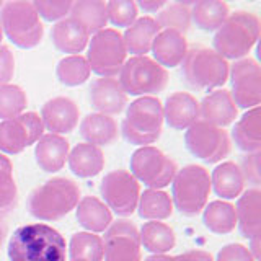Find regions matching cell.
<instances>
[{
	"instance_id": "8d00e7d4",
	"label": "cell",
	"mask_w": 261,
	"mask_h": 261,
	"mask_svg": "<svg viewBox=\"0 0 261 261\" xmlns=\"http://www.w3.org/2000/svg\"><path fill=\"white\" fill-rule=\"evenodd\" d=\"M90 65L84 56H67L59 61L56 67V77L65 87L84 85L90 79Z\"/></svg>"
},
{
	"instance_id": "8fae6325",
	"label": "cell",
	"mask_w": 261,
	"mask_h": 261,
	"mask_svg": "<svg viewBox=\"0 0 261 261\" xmlns=\"http://www.w3.org/2000/svg\"><path fill=\"white\" fill-rule=\"evenodd\" d=\"M185 144L196 159L206 163L222 162L232 150V141L227 130L201 119L186 129Z\"/></svg>"
},
{
	"instance_id": "f1b7e54d",
	"label": "cell",
	"mask_w": 261,
	"mask_h": 261,
	"mask_svg": "<svg viewBox=\"0 0 261 261\" xmlns=\"http://www.w3.org/2000/svg\"><path fill=\"white\" fill-rule=\"evenodd\" d=\"M211 190L224 199H235L245 190V178L240 167L233 162H222L211 175Z\"/></svg>"
},
{
	"instance_id": "ab89813d",
	"label": "cell",
	"mask_w": 261,
	"mask_h": 261,
	"mask_svg": "<svg viewBox=\"0 0 261 261\" xmlns=\"http://www.w3.org/2000/svg\"><path fill=\"white\" fill-rule=\"evenodd\" d=\"M106 12H108V21L114 27L129 28L137 20L139 8L133 0H111L106 2Z\"/></svg>"
},
{
	"instance_id": "60d3db41",
	"label": "cell",
	"mask_w": 261,
	"mask_h": 261,
	"mask_svg": "<svg viewBox=\"0 0 261 261\" xmlns=\"http://www.w3.org/2000/svg\"><path fill=\"white\" fill-rule=\"evenodd\" d=\"M72 4V0H35L33 2L39 18L43 16L46 21H61L67 18Z\"/></svg>"
},
{
	"instance_id": "d590c367",
	"label": "cell",
	"mask_w": 261,
	"mask_h": 261,
	"mask_svg": "<svg viewBox=\"0 0 261 261\" xmlns=\"http://www.w3.org/2000/svg\"><path fill=\"white\" fill-rule=\"evenodd\" d=\"M191 7H193L191 2L167 4L157 13L155 21H157L160 30H170L179 33V35H186L191 27Z\"/></svg>"
},
{
	"instance_id": "f5cc1de1",
	"label": "cell",
	"mask_w": 261,
	"mask_h": 261,
	"mask_svg": "<svg viewBox=\"0 0 261 261\" xmlns=\"http://www.w3.org/2000/svg\"><path fill=\"white\" fill-rule=\"evenodd\" d=\"M70 261H79V259H70Z\"/></svg>"
},
{
	"instance_id": "8992f818",
	"label": "cell",
	"mask_w": 261,
	"mask_h": 261,
	"mask_svg": "<svg viewBox=\"0 0 261 261\" xmlns=\"http://www.w3.org/2000/svg\"><path fill=\"white\" fill-rule=\"evenodd\" d=\"M0 27L5 36L21 49L36 47L44 36V27L35 5L27 0L5 2L0 10Z\"/></svg>"
},
{
	"instance_id": "836d02e7",
	"label": "cell",
	"mask_w": 261,
	"mask_h": 261,
	"mask_svg": "<svg viewBox=\"0 0 261 261\" xmlns=\"http://www.w3.org/2000/svg\"><path fill=\"white\" fill-rule=\"evenodd\" d=\"M230 15V8L220 0H201L191 7V21L202 31H217Z\"/></svg>"
},
{
	"instance_id": "7dc6e473",
	"label": "cell",
	"mask_w": 261,
	"mask_h": 261,
	"mask_svg": "<svg viewBox=\"0 0 261 261\" xmlns=\"http://www.w3.org/2000/svg\"><path fill=\"white\" fill-rule=\"evenodd\" d=\"M250 253L253 255V258H255V261H258L259 259V235L258 237H255V239H251L250 240Z\"/></svg>"
},
{
	"instance_id": "f546056e",
	"label": "cell",
	"mask_w": 261,
	"mask_h": 261,
	"mask_svg": "<svg viewBox=\"0 0 261 261\" xmlns=\"http://www.w3.org/2000/svg\"><path fill=\"white\" fill-rule=\"evenodd\" d=\"M69 16L72 20L82 24L88 35L105 30L108 24V12H106V2L103 0H79L73 2Z\"/></svg>"
},
{
	"instance_id": "7402d4cb",
	"label": "cell",
	"mask_w": 261,
	"mask_h": 261,
	"mask_svg": "<svg viewBox=\"0 0 261 261\" xmlns=\"http://www.w3.org/2000/svg\"><path fill=\"white\" fill-rule=\"evenodd\" d=\"M150 53L153 54V61L165 67H176L183 62L188 53V41L185 35H179L176 31L160 30L155 36Z\"/></svg>"
},
{
	"instance_id": "7bdbcfd3",
	"label": "cell",
	"mask_w": 261,
	"mask_h": 261,
	"mask_svg": "<svg viewBox=\"0 0 261 261\" xmlns=\"http://www.w3.org/2000/svg\"><path fill=\"white\" fill-rule=\"evenodd\" d=\"M216 261H255V258L245 245L228 243L219 250Z\"/></svg>"
},
{
	"instance_id": "c3c4849f",
	"label": "cell",
	"mask_w": 261,
	"mask_h": 261,
	"mask_svg": "<svg viewBox=\"0 0 261 261\" xmlns=\"http://www.w3.org/2000/svg\"><path fill=\"white\" fill-rule=\"evenodd\" d=\"M144 261H179L178 255L176 256H170V255H150L147 256Z\"/></svg>"
},
{
	"instance_id": "f6af8a7d",
	"label": "cell",
	"mask_w": 261,
	"mask_h": 261,
	"mask_svg": "<svg viewBox=\"0 0 261 261\" xmlns=\"http://www.w3.org/2000/svg\"><path fill=\"white\" fill-rule=\"evenodd\" d=\"M179 261H214L211 253L202 251V250H190L185 251L181 255H178Z\"/></svg>"
},
{
	"instance_id": "1f68e13d",
	"label": "cell",
	"mask_w": 261,
	"mask_h": 261,
	"mask_svg": "<svg viewBox=\"0 0 261 261\" xmlns=\"http://www.w3.org/2000/svg\"><path fill=\"white\" fill-rule=\"evenodd\" d=\"M173 201H171V196L162 190H150L147 188L144 193L139 196V202H137V212L139 217L144 220H162L168 219L173 214Z\"/></svg>"
},
{
	"instance_id": "6da1fadb",
	"label": "cell",
	"mask_w": 261,
	"mask_h": 261,
	"mask_svg": "<svg viewBox=\"0 0 261 261\" xmlns=\"http://www.w3.org/2000/svg\"><path fill=\"white\" fill-rule=\"evenodd\" d=\"M10 261H65V239L47 224L21 225L8 242Z\"/></svg>"
},
{
	"instance_id": "5b68a950",
	"label": "cell",
	"mask_w": 261,
	"mask_h": 261,
	"mask_svg": "<svg viewBox=\"0 0 261 261\" xmlns=\"http://www.w3.org/2000/svg\"><path fill=\"white\" fill-rule=\"evenodd\" d=\"M181 64L185 80L196 90H202V92L219 90L228 80L230 64L224 57H220L214 49L206 46L188 47Z\"/></svg>"
},
{
	"instance_id": "ee69618b",
	"label": "cell",
	"mask_w": 261,
	"mask_h": 261,
	"mask_svg": "<svg viewBox=\"0 0 261 261\" xmlns=\"http://www.w3.org/2000/svg\"><path fill=\"white\" fill-rule=\"evenodd\" d=\"M15 73V56L8 46L0 44V85L8 84Z\"/></svg>"
},
{
	"instance_id": "d6986e66",
	"label": "cell",
	"mask_w": 261,
	"mask_h": 261,
	"mask_svg": "<svg viewBox=\"0 0 261 261\" xmlns=\"http://www.w3.org/2000/svg\"><path fill=\"white\" fill-rule=\"evenodd\" d=\"M163 121L175 130H186L199 121V101L191 93H171L163 105Z\"/></svg>"
},
{
	"instance_id": "5bb4252c",
	"label": "cell",
	"mask_w": 261,
	"mask_h": 261,
	"mask_svg": "<svg viewBox=\"0 0 261 261\" xmlns=\"http://www.w3.org/2000/svg\"><path fill=\"white\" fill-rule=\"evenodd\" d=\"M230 96L237 108L251 110L261 103V67L251 57L235 61L228 69Z\"/></svg>"
},
{
	"instance_id": "e575fe53",
	"label": "cell",
	"mask_w": 261,
	"mask_h": 261,
	"mask_svg": "<svg viewBox=\"0 0 261 261\" xmlns=\"http://www.w3.org/2000/svg\"><path fill=\"white\" fill-rule=\"evenodd\" d=\"M70 259L79 261H103L105 243L100 235L92 232H77L72 235L69 243Z\"/></svg>"
},
{
	"instance_id": "cb8c5ba5",
	"label": "cell",
	"mask_w": 261,
	"mask_h": 261,
	"mask_svg": "<svg viewBox=\"0 0 261 261\" xmlns=\"http://www.w3.org/2000/svg\"><path fill=\"white\" fill-rule=\"evenodd\" d=\"M118 122L114 118L100 113H92L82 119L80 122V136L87 144L96 147L111 145L118 139Z\"/></svg>"
},
{
	"instance_id": "484cf974",
	"label": "cell",
	"mask_w": 261,
	"mask_h": 261,
	"mask_svg": "<svg viewBox=\"0 0 261 261\" xmlns=\"http://www.w3.org/2000/svg\"><path fill=\"white\" fill-rule=\"evenodd\" d=\"M160 33V27L152 16H141L129 28H126L122 41H124L127 54L147 56L152 49L155 36Z\"/></svg>"
},
{
	"instance_id": "681fc988",
	"label": "cell",
	"mask_w": 261,
	"mask_h": 261,
	"mask_svg": "<svg viewBox=\"0 0 261 261\" xmlns=\"http://www.w3.org/2000/svg\"><path fill=\"white\" fill-rule=\"evenodd\" d=\"M5 237H7V225L2 222V220H0V247L4 245Z\"/></svg>"
},
{
	"instance_id": "f907efd6",
	"label": "cell",
	"mask_w": 261,
	"mask_h": 261,
	"mask_svg": "<svg viewBox=\"0 0 261 261\" xmlns=\"http://www.w3.org/2000/svg\"><path fill=\"white\" fill-rule=\"evenodd\" d=\"M2 39H4V30L0 27V43H2Z\"/></svg>"
},
{
	"instance_id": "603a6c76",
	"label": "cell",
	"mask_w": 261,
	"mask_h": 261,
	"mask_svg": "<svg viewBox=\"0 0 261 261\" xmlns=\"http://www.w3.org/2000/svg\"><path fill=\"white\" fill-rule=\"evenodd\" d=\"M51 39L57 51L77 56L88 46L90 35L82 28L80 23L67 16V18L57 21L53 27Z\"/></svg>"
},
{
	"instance_id": "4316f807",
	"label": "cell",
	"mask_w": 261,
	"mask_h": 261,
	"mask_svg": "<svg viewBox=\"0 0 261 261\" xmlns=\"http://www.w3.org/2000/svg\"><path fill=\"white\" fill-rule=\"evenodd\" d=\"M77 220L87 232L101 233L113 224V212L108 206L95 198V196H85L77 204Z\"/></svg>"
},
{
	"instance_id": "ba28073f",
	"label": "cell",
	"mask_w": 261,
	"mask_h": 261,
	"mask_svg": "<svg viewBox=\"0 0 261 261\" xmlns=\"http://www.w3.org/2000/svg\"><path fill=\"white\" fill-rule=\"evenodd\" d=\"M118 80L126 95L152 96L167 88L168 72L150 57L133 56L122 65Z\"/></svg>"
},
{
	"instance_id": "2e32d148",
	"label": "cell",
	"mask_w": 261,
	"mask_h": 261,
	"mask_svg": "<svg viewBox=\"0 0 261 261\" xmlns=\"http://www.w3.org/2000/svg\"><path fill=\"white\" fill-rule=\"evenodd\" d=\"M80 110L77 103L67 96H56L41 108V121L49 134H69L79 124Z\"/></svg>"
},
{
	"instance_id": "9c48e42d",
	"label": "cell",
	"mask_w": 261,
	"mask_h": 261,
	"mask_svg": "<svg viewBox=\"0 0 261 261\" xmlns=\"http://www.w3.org/2000/svg\"><path fill=\"white\" fill-rule=\"evenodd\" d=\"M87 62L90 70L100 77H116L127 61V51L118 30L105 28L88 41Z\"/></svg>"
},
{
	"instance_id": "74e56055",
	"label": "cell",
	"mask_w": 261,
	"mask_h": 261,
	"mask_svg": "<svg viewBox=\"0 0 261 261\" xmlns=\"http://www.w3.org/2000/svg\"><path fill=\"white\" fill-rule=\"evenodd\" d=\"M18 202V188L13 178V165L8 157L0 153V217L10 214Z\"/></svg>"
},
{
	"instance_id": "277c9868",
	"label": "cell",
	"mask_w": 261,
	"mask_h": 261,
	"mask_svg": "<svg viewBox=\"0 0 261 261\" xmlns=\"http://www.w3.org/2000/svg\"><path fill=\"white\" fill-rule=\"evenodd\" d=\"M163 122V105L159 98L141 96L127 106L121 133L129 144L145 147L159 141Z\"/></svg>"
},
{
	"instance_id": "d6a6232c",
	"label": "cell",
	"mask_w": 261,
	"mask_h": 261,
	"mask_svg": "<svg viewBox=\"0 0 261 261\" xmlns=\"http://www.w3.org/2000/svg\"><path fill=\"white\" fill-rule=\"evenodd\" d=\"M202 222L212 233H230L237 227L235 206L222 199L212 201L206 204V207L202 209Z\"/></svg>"
},
{
	"instance_id": "83f0119b",
	"label": "cell",
	"mask_w": 261,
	"mask_h": 261,
	"mask_svg": "<svg viewBox=\"0 0 261 261\" xmlns=\"http://www.w3.org/2000/svg\"><path fill=\"white\" fill-rule=\"evenodd\" d=\"M259 106L247 110V113L235 122L232 129V139L235 145L245 153L261 152V124Z\"/></svg>"
},
{
	"instance_id": "d4e9b609",
	"label": "cell",
	"mask_w": 261,
	"mask_h": 261,
	"mask_svg": "<svg viewBox=\"0 0 261 261\" xmlns=\"http://www.w3.org/2000/svg\"><path fill=\"white\" fill-rule=\"evenodd\" d=\"M69 168L79 178H93L105 168V153L100 147L82 142L69 152Z\"/></svg>"
},
{
	"instance_id": "52a82bcc",
	"label": "cell",
	"mask_w": 261,
	"mask_h": 261,
	"mask_svg": "<svg viewBox=\"0 0 261 261\" xmlns=\"http://www.w3.org/2000/svg\"><path fill=\"white\" fill-rule=\"evenodd\" d=\"M211 194V175L201 165H186L171 181L173 207L186 217L198 216L206 207Z\"/></svg>"
},
{
	"instance_id": "bcb514c9",
	"label": "cell",
	"mask_w": 261,
	"mask_h": 261,
	"mask_svg": "<svg viewBox=\"0 0 261 261\" xmlns=\"http://www.w3.org/2000/svg\"><path fill=\"white\" fill-rule=\"evenodd\" d=\"M136 5L137 8H142L147 13H159L162 8L167 5V2H163V0H141V2H137Z\"/></svg>"
},
{
	"instance_id": "3957f363",
	"label": "cell",
	"mask_w": 261,
	"mask_h": 261,
	"mask_svg": "<svg viewBox=\"0 0 261 261\" xmlns=\"http://www.w3.org/2000/svg\"><path fill=\"white\" fill-rule=\"evenodd\" d=\"M259 18L251 12L239 10L227 16L212 39L214 51L225 61H240L248 57L259 39Z\"/></svg>"
},
{
	"instance_id": "7a4b0ae2",
	"label": "cell",
	"mask_w": 261,
	"mask_h": 261,
	"mask_svg": "<svg viewBox=\"0 0 261 261\" xmlns=\"http://www.w3.org/2000/svg\"><path fill=\"white\" fill-rule=\"evenodd\" d=\"M80 188L69 178L57 176L35 188L28 198V212L43 222H54L77 207Z\"/></svg>"
},
{
	"instance_id": "9a60e30c",
	"label": "cell",
	"mask_w": 261,
	"mask_h": 261,
	"mask_svg": "<svg viewBox=\"0 0 261 261\" xmlns=\"http://www.w3.org/2000/svg\"><path fill=\"white\" fill-rule=\"evenodd\" d=\"M105 261H142L139 228L127 219L113 222L105 230Z\"/></svg>"
},
{
	"instance_id": "ffe728a7",
	"label": "cell",
	"mask_w": 261,
	"mask_h": 261,
	"mask_svg": "<svg viewBox=\"0 0 261 261\" xmlns=\"http://www.w3.org/2000/svg\"><path fill=\"white\" fill-rule=\"evenodd\" d=\"M235 216L242 237L251 240L261 233V191L258 188H250L239 196Z\"/></svg>"
},
{
	"instance_id": "ac0fdd59",
	"label": "cell",
	"mask_w": 261,
	"mask_h": 261,
	"mask_svg": "<svg viewBox=\"0 0 261 261\" xmlns=\"http://www.w3.org/2000/svg\"><path fill=\"white\" fill-rule=\"evenodd\" d=\"M239 116V108L235 106L230 92L225 88L214 90L199 103V118L201 121L216 127L230 126Z\"/></svg>"
},
{
	"instance_id": "4fadbf2b",
	"label": "cell",
	"mask_w": 261,
	"mask_h": 261,
	"mask_svg": "<svg viewBox=\"0 0 261 261\" xmlns=\"http://www.w3.org/2000/svg\"><path fill=\"white\" fill-rule=\"evenodd\" d=\"M43 134V121L35 111L21 113L16 118L0 121V153H21L27 147L36 144Z\"/></svg>"
},
{
	"instance_id": "4dcf8cb0",
	"label": "cell",
	"mask_w": 261,
	"mask_h": 261,
	"mask_svg": "<svg viewBox=\"0 0 261 261\" xmlns=\"http://www.w3.org/2000/svg\"><path fill=\"white\" fill-rule=\"evenodd\" d=\"M139 240L144 250L150 251L152 255H167L176 245V235L170 225L149 220L139 230Z\"/></svg>"
},
{
	"instance_id": "f35d334b",
	"label": "cell",
	"mask_w": 261,
	"mask_h": 261,
	"mask_svg": "<svg viewBox=\"0 0 261 261\" xmlns=\"http://www.w3.org/2000/svg\"><path fill=\"white\" fill-rule=\"evenodd\" d=\"M28 105L27 93L18 85H0V121H7L20 116Z\"/></svg>"
},
{
	"instance_id": "44dd1931",
	"label": "cell",
	"mask_w": 261,
	"mask_h": 261,
	"mask_svg": "<svg viewBox=\"0 0 261 261\" xmlns=\"http://www.w3.org/2000/svg\"><path fill=\"white\" fill-rule=\"evenodd\" d=\"M70 145L69 141L57 134H43L36 142L35 159L38 167L46 173H56L64 168L69 159Z\"/></svg>"
},
{
	"instance_id": "e0dca14e",
	"label": "cell",
	"mask_w": 261,
	"mask_h": 261,
	"mask_svg": "<svg viewBox=\"0 0 261 261\" xmlns=\"http://www.w3.org/2000/svg\"><path fill=\"white\" fill-rule=\"evenodd\" d=\"M90 101L92 106L106 116L119 114L127 105V95L122 90L118 79L100 77L90 85Z\"/></svg>"
},
{
	"instance_id": "816d5d0a",
	"label": "cell",
	"mask_w": 261,
	"mask_h": 261,
	"mask_svg": "<svg viewBox=\"0 0 261 261\" xmlns=\"http://www.w3.org/2000/svg\"><path fill=\"white\" fill-rule=\"evenodd\" d=\"M2 7H4V2H0V10H2Z\"/></svg>"
},
{
	"instance_id": "b9f144b4",
	"label": "cell",
	"mask_w": 261,
	"mask_h": 261,
	"mask_svg": "<svg viewBox=\"0 0 261 261\" xmlns=\"http://www.w3.org/2000/svg\"><path fill=\"white\" fill-rule=\"evenodd\" d=\"M259 159L261 152H253V153H245V157L240 162V170L245 178V183H251L255 188L261 183V171H259Z\"/></svg>"
},
{
	"instance_id": "30bf717a",
	"label": "cell",
	"mask_w": 261,
	"mask_h": 261,
	"mask_svg": "<svg viewBox=\"0 0 261 261\" xmlns=\"http://www.w3.org/2000/svg\"><path fill=\"white\" fill-rule=\"evenodd\" d=\"M129 165L133 176L150 190L167 188L178 171L176 162L153 145L139 147L130 155Z\"/></svg>"
},
{
	"instance_id": "7c38bea8",
	"label": "cell",
	"mask_w": 261,
	"mask_h": 261,
	"mask_svg": "<svg viewBox=\"0 0 261 261\" xmlns=\"http://www.w3.org/2000/svg\"><path fill=\"white\" fill-rule=\"evenodd\" d=\"M100 193L110 211L119 217H129L137 209L141 183L129 170H113L103 176Z\"/></svg>"
}]
</instances>
